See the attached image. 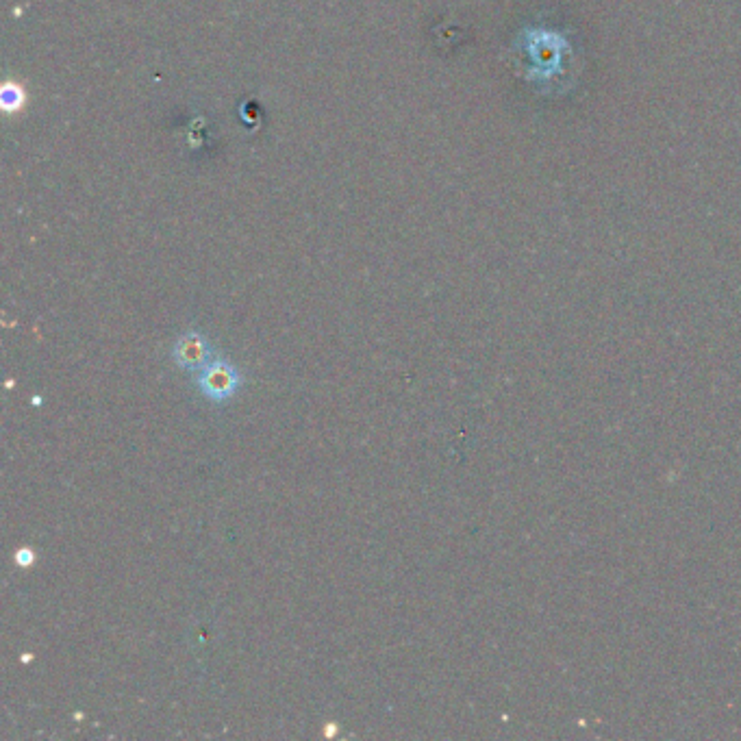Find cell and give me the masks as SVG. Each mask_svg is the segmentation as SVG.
<instances>
[{
	"instance_id": "1",
	"label": "cell",
	"mask_w": 741,
	"mask_h": 741,
	"mask_svg": "<svg viewBox=\"0 0 741 741\" xmlns=\"http://www.w3.org/2000/svg\"><path fill=\"white\" fill-rule=\"evenodd\" d=\"M196 374L198 389L203 392L205 398L213 400V403H226V400H231L244 381L240 368L222 357L211 359L207 366Z\"/></svg>"
},
{
	"instance_id": "2",
	"label": "cell",
	"mask_w": 741,
	"mask_h": 741,
	"mask_svg": "<svg viewBox=\"0 0 741 741\" xmlns=\"http://www.w3.org/2000/svg\"><path fill=\"white\" fill-rule=\"evenodd\" d=\"M172 359L181 370L200 372L213 357V346L205 333L187 331L172 346Z\"/></svg>"
},
{
	"instance_id": "3",
	"label": "cell",
	"mask_w": 741,
	"mask_h": 741,
	"mask_svg": "<svg viewBox=\"0 0 741 741\" xmlns=\"http://www.w3.org/2000/svg\"><path fill=\"white\" fill-rule=\"evenodd\" d=\"M33 561H35V552L31 548H22L16 552V563L22 565V568H29Z\"/></svg>"
}]
</instances>
